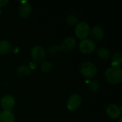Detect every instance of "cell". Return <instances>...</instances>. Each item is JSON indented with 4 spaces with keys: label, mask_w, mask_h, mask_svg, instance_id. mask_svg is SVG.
I'll return each mask as SVG.
<instances>
[{
    "label": "cell",
    "mask_w": 122,
    "mask_h": 122,
    "mask_svg": "<svg viewBox=\"0 0 122 122\" xmlns=\"http://www.w3.org/2000/svg\"><path fill=\"white\" fill-rule=\"evenodd\" d=\"M11 44L8 40L0 41V54H7L11 51Z\"/></svg>",
    "instance_id": "obj_13"
},
{
    "label": "cell",
    "mask_w": 122,
    "mask_h": 122,
    "mask_svg": "<svg viewBox=\"0 0 122 122\" xmlns=\"http://www.w3.org/2000/svg\"><path fill=\"white\" fill-rule=\"evenodd\" d=\"M15 117L11 111L3 110L0 112V122H14Z\"/></svg>",
    "instance_id": "obj_12"
},
{
    "label": "cell",
    "mask_w": 122,
    "mask_h": 122,
    "mask_svg": "<svg viewBox=\"0 0 122 122\" xmlns=\"http://www.w3.org/2000/svg\"><path fill=\"white\" fill-rule=\"evenodd\" d=\"M74 32L76 36L81 39H86L90 32V26L86 21L79 22L75 27Z\"/></svg>",
    "instance_id": "obj_3"
},
{
    "label": "cell",
    "mask_w": 122,
    "mask_h": 122,
    "mask_svg": "<svg viewBox=\"0 0 122 122\" xmlns=\"http://www.w3.org/2000/svg\"><path fill=\"white\" fill-rule=\"evenodd\" d=\"M79 48L83 54H91L96 49V44L92 39H84L80 41Z\"/></svg>",
    "instance_id": "obj_6"
},
{
    "label": "cell",
    "mask_w": 122,
    "mask_h": 122,
    "mask_svg": "<svg viewBox=\"0 0 122 122\" xmlns=\"http://www.w3.org/2000/svg\"><path fill=\"white\" fill-rule=\"evenodd\" d=\"M9 3V0H0V7L6 6Z\"/></svg>",
    "instance_id": "obj_21"
},
{
    "label": "cell",
    "mask_w": 122,
    "mask_h": 122,
    "mask_svg": "<svg viewBox=\"0 0 122 122\" xmlns=\"http://www.w3.org/2000/svg\"><path fill=\"white\" fill-rule=\"evenodd\" d=\"M82 103V97L80 94H72L67 99L66 107L69 111H74L78 109Z\"/></svg>",
    "instance_id": "obj_5"
},
{
    "label": "cell",
    "mask_w": 122,
    "mask_h": 122,
    "mask_svg": "<svg viewBox=\"0 0 122 122\" xmlns=\"http://www.w3.org/2000/svg\"><path fill=\"white\" fill-rule=\"evenodd\" d=\"M61 50V46H59L58 44H52L49 46L48 51L49 54L54 55V54H57L58 53H59Z\"/></svg>",
    "instance_id": "obj_19"
},
{
    "label": "cell",
    "mask_w": 122,
    "mask_h": 122,
    "mask_svg": "<svg viewBox=\"0 0 122 122\" xmlns=\"http://www.w3.org/2000/svg\"><path fill=\"white\" fill-rule=\"evenodd\" d=\"M97 67L92 62H84L80 66V72L86 78L91 79L94 77L97 74Z\"/></svg>",
    "instance_id": "obj_2"
},
{
    "label": "cell",
    "mask_w": 122,
    "mask_h": 122,
    "mask_svg": "<svg viewBox=\"0 0 122 122\" xmlns=\"http://www.w3.org/2000/svg\"><path fill=\"white\" fill-rule=\"evenodd\" d=\"M15 99L13 96L7 94L4 96L0 102V104L4 110L11 111L15 105Z\"/></svg>",
    "instance_id": "obj_8"
},
{
    "label": "cell",
    "mask_w": 122,
    "mask_h": 122,
    "mask_svg": "<svg viewBox=\"0 0 122 122\" xmlns=\"http://www.w3.org/2000/svg\"><path fill=\"white\" fill-rule=\"evenodd\" d=\"M112 66H119L122 63V55L119 51L115 52L112 58Z\"/></svg>",
    "instance_id": "obj_15"
},
{
    "label": "cell",
    "mask_w": 122,
    "mask_h": 122,
    "mask_svg": "<svg viewBox=\"0 0 122 122\" xmlns=\"http://www.w3.org/2000/svg\"><path fill=\"white\" fill-rule=\"evenodd\" d=\"M16 73L21 76H27L31 74V70L29 66L26 65H20L16 69Z\"/></svg>",
    "instance_id": "obj_14"
},
{
    "label": "cell",
    "mask_w": 122,
    "mask_h": 122,
    "mask_svg": "<svg viewBox=\"0 0 122 122\" xmlns=\"http://www.w3.org/2000/svg\"><path fill=\"white\" fill-rule=\"evenodd\" d=\"M89 89L92 92H97L99 89V83L96 80H92L89 84Z\"/></svg>",
    "instance_id": "obj_20"
},
{
    "label": "cell",
    "mask_w": 122,
    "mask_h": 122,
    "mask_svg": "<svg viewBox=\"0 0 122 122\" xmlns=\"http://www.w3.org/2000/svg\"><path fill=\"white\" fill-rule=\"evenodd\" d=\"M91 36L94 40L97 41H101L104 36V29L99 26H95L91 30Z\"/></svg>",
    "instance_id": "obj_11"
},
{
    "label": "cell",
    "mask_w": 122,
    "mask_h": 122,
    "mask_svg": "<svg viewBox=\"0 0 122 122\" xmlns=\"http://www.w3.org/2000/svg\"><path fill=\"white\" fill-rule=\"evenodd\" d=\"M32 11V7L29 2L23 1L19 6V14L23 19L28 18Z\"/></svg>",
    "instance_id": "obj_9"
},
{
    "label": "cell",
    "mask_w": 122,
    "mask_h": 122,
    "mask_svg": "<svg viewBox=\"0 0 122 122\" xmlns=\"http://www.w3.org/2000/svg\"><path fill=\"white\" fill-rule=\"evenodd\" d=\"M41 69L44 71V72H49L51 71L53 68H54V65L51 61H43L41 64Z\"/></svg>",
    "instance_id": "obj_17"
},
{
    "label": "cell",
    "mask_w": 122,
    "mask_h": 122,
    "mask_svg": "<svg viewBox=\"0 0 122 122\" xmlns=\"http://www.w3.org/2000/svg\"><path fill=\"white\" fill-rule=\"evenodd\" d=\"M76 46V40L73 36L66 37L61 45V49L65 52L72 51Z\"/></svg>",
    "instance_id": "obj_7"
},
{
    "label": "cell",
    "mask_w": 122,
    "mask_h": 122,
    "mask_svg": "<svg viewBox=\"0 0 122 122\" xmlns=\"http://www.w3.org/2000/svg\"><path fill=\"white\" fill-rule=\"evenodd\" d=\"M97 55L102 59H108L110 57V51L108 49L101 47L97 49Z\"/></svg>",
    "instance_id": "obj_16"
},
{
    "label": "cell",
    "mask_w": 122,
    "mask_h": 122,
    "mask_svg": "<svg viewBox=\"0 0 122 122\" xmlns=\"http://www.w3.org/2000/svg\"><path fill=\"white\" fill-rule=\"evenodd\" d=\"M66 21L70 26H75L79 23V19L74 14H69L66 16Z\"/></svg>",
    "instance_id": "obj_18"
},
{
    "label": "cell",
    "mask_w": 122,
    "mask_h": 122,
    "mask_svg": "<svg viewBox=\"0 0 122 122\" xmlns=\"http://www.w3.org/2000/svg\"><path fill=\"white\" fill-rule=\"evenodd\" d=\"M31 56L34 62H42L46 57L45 49L40 45H36L34 47H32L31 50Z\"/></svg>",
    "instance_id": "obj_4"
},
{
    "label": "cell",
    "mask_w": 122,
    "mask_h": 122,
    "mask_svg": "<svg viewBox=\"0 0 122 122\" xmlns=\"http://www.w3.org/2000/svg\"><path fill=\"white\" fill-rule=\"evenodd\" d=\"M107 114L112 118V119H117L118 117H121V109L120 108L117 106L116 104H109L106 109Z\"/></svg>",
    "instance_id": "obj_10"
},
{
    "label": "cell",
    "mask_w": 122,
    "mask_h": 122,
    "mask_svg": "<svg viewBox=\"0 0 122 122\" xmlns=\"http://www.w3.org/2000/svg\"><path fill=\"white\" fill-rule=\"evenodd\" d=\"M104 76L108 82L112 84H117L122 81V69L120 66H111L108 68Z\"/></svg>",
    "instance_id": "obj_1"
}]
</instances>
